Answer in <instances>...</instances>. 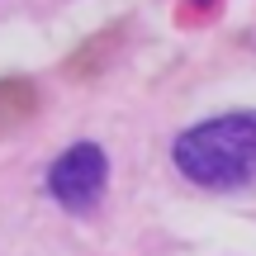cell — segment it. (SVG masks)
<instances>
[{
	"mask_svg": "<svg viewBox=\"0 0 256 256\" xmlns=\"http://www.w3.org/2000/svg\"><path fill=\"white\" fill-rule=\"evenodd\" d=\"M190 5H209V0H190Z\"/></svg>",
	"mask_w": 256,
	"mask_h": 256,
	"instance_id": "5b68a950",
	"label": "cell"
},
{
	"mask_svg": "<svg viewBox=\"0 0 256 256\" xmlns=\"http://www.w3.org/2000/svg\"><path fill=\"white\" fill-rule=\"evenodd\" d=\"M171 162L185 180L204 190H242L256 180V114H218L194 128H185L171 142Z\"/></svg>",
	"mask_w": 256,
	"mask_h": 256,
	"instance_id": "6da1fadb",
	"label": "cell"
},
{
	"mask_svg": "<svg viewBox=\"0 0 256 256\" xmlns=\"http://www.w3.org/2000/svg\"><path fill=\"white\" fill-rule=\"evenodd\" d=\"M104 180H110V162L95 142H76L48 166V194L66 209L86 214L95 209V200L104 194Z\"/></svg>",
	"mask_w": 256,
	"mask_h": 256,
	"instance_id": "7a4b0ae2",
	"label": "cell"
},
{
	"mask_svg": "<svg viewBox=\"0 0 256 256\" xmlns=\"http://www.w3.org/2000/svg\"><path fill=\"white\" fill-rule=\"evenodd\" d=\"M119 38H124V24H114L110 34H100V38H90V43L81 48V57H72V72H76V76H90V72H95V62H100V57H104V62H110V48L119 43Z\"/></svg>",
	"mask_w": 256,
	"mask_h": 256,
	"instance_id": "277c9868",
	"label": "cell"
},
{
	"mask_svg": "<svg viewBox=\"0 0 256 256\" xmlns=\"http://www.w3.org/2000/svg\"><path fill=\"white\" fill-rule=\"evenodd\" d=\"M38 114V86L28 76H5L0 81V142Z\"/></svg>",
	"mask_w": 256,
	"mask_h": 256,
	"instance_id": "3957f363",
	"label": "cell"
}]
</instances>
